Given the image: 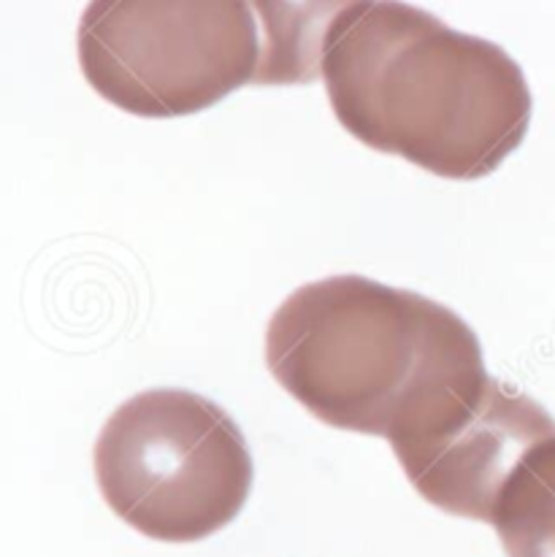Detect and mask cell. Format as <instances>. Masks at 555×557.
I'll list each match as a JSON object with an SVG mask.
<instances>
[{"instance_id":"1","label":"cell","mask_w":555,"mask_h":557,"mask_svg":"<svg viewBox=\"0 0 555 557\" xmlns=\"http://www.w3.org/2000/svg\"><path fill=\"white\" fill-rule=\"evenodd\" d=\"M320 79L349 136L453 182L491 176L523 144L534 109L498 44L409 3H344L325 30Z\"/></svg>"},{"instance_id":"2","label":"cell","mask_w":555,"mask_h":557,"mask_svg":"<svg viewBox=\"0 0 555 557\" xmlns=\"http://www.w3.org/2000/svg\"><path fill=\"white\" fill-rule=\"evenodd\" d=\"M482 360L477 333L447 306L358 274L304 284L266 331V366L314 420L387 438L429 382Z\"/></svg>"},{"instance_id":"3","label":"cell","mask_w":555,"mask_h":557,"mask_svg":"<svg viewBox=\"0 0 555 557\" xmlns=\"http://www.w3.org/2000/svg\"><path fill=\"white\" fill-rule=\"evenodd\" d=\"M98 490L125 525L193 544L231 525L252 490V455L231 414L190 389H144L109 417L92 453Z\"/></svg>"},{"instance_id":"4","label":"cell","mask_w":555,"mask_h":557,"mask_svg":"<svg viewBox=\"0 0 555 557\" xmlns=\"http://www.w3.org/2000/svg\"><path fill=\"white\" fill-rule=\"evenodd\" d=\"M87 85L144 120L198 114L258 79L263 27L244 0H98L79 20Z\"/></svg>"},{"instance_id":"5","label":"cell","mask_w":555,"mask_h":557,"mask_svg":"<svg viewBox=\"0 0 555 557\" xmlns=\"http://www.w3.org/2000/svg\"><path fill=\"white\" fill-rule=\"evenodd\" d=\"M553 436L555 420L542 404L471 360L425 384L396 417L387 444L431 506L491 525L509 473Z\"/></svg>"},{"instance_id":"6","label":"cell","mask_w":555,"mask_h":557,"mask_svg":"<svg viewBox=\"0 0 555 557\" xmlns=\"http://www.w3.org/2000/svg\"><path fill=\"white\" fill-rule=\"evenodd\" d=\"M491 525L507 557H555V436L529 449L509 473Z\"/></svg>"},{"instance_id":"7","label":"cell","mask_w":555,"mask_h":557,"mask_svg":"<svg viewBox=\"0 0 555 557\" xmlns=\"http://www.w3.org/2000/svg\"><path fill=\"white\" fill-rule=\"evenodd\" d=\"M344 3H255L263 27V63L255 85H296L320 76L325 30Z\"/></svg>"}]
</instances>
